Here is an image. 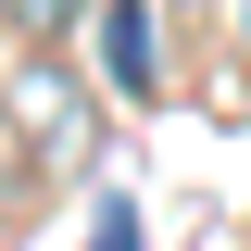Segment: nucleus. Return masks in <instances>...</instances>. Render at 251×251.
<instances>
[{"instance_id": "nucleus-3", "label": "nucleus", "mask_w": 251, "mask_h": 251, "mask_svg": "<svg viewBox=\"0 0 251 251\" xmlns=\"http://www.w3.org/2000/svg\"><path fill=\"white\" fill-rule=\"evenodd\" d=\"M138 239H151V226L126 214V201H100V226H88V251H138Z\"/></svg>"}, {"instance_id": "nucleus-1", "label": "nucleus", "mask_w": 251, "mask_h": 251, "mask_svg": "<svg viewBox=\"0 0 251 251\" xmlns=\"http://www.w3.org/2000/svg\"><path fill=\"white\" fill-rule=\"evenodd\" d=\"M88 25H100V75H113V100H151V88H163V13H151V0H100Z\"/></svg>"}, {"instance_id": "nucleus-4", "label": "nucleus", "mask_w": 251, "mask_h": 251, "mask_svg": "<svg viewBox=\"0 0 251 251\" xmlns=\"http://www.w3.org/2000/svg\"><path fill=\"white\" fill-rule=\"evenodd\" d=\"M226 25H239V38H251V0H226Z\"/></svg>"}, {"instance_id": "nucleus-2", "label": "nucleus", "mask_w": 251, "mask_h": 251, "mask_svg": "<svg viewBox=\"0 0 251 251\" xmlns=\"http://www.w3.org/2000/svg\"><path fill=\"white\" fill-rule=\"evenodd\" d=\"M88 0H0V25H25V38H50V25H75Z\"/></svg>"}]
</instances>
